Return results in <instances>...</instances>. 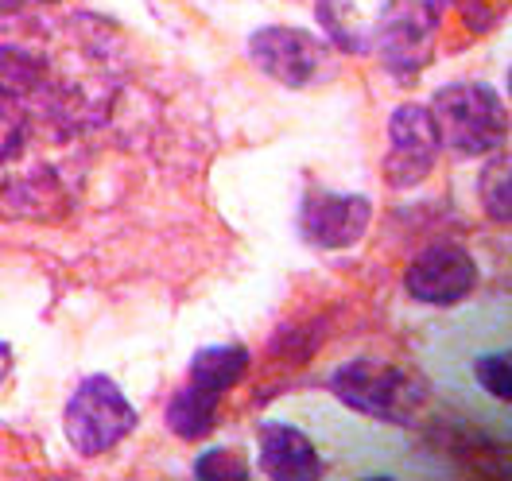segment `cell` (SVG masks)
<instances>
[{"label":"cell","instance_id":"obj_6","mask_svg":"<svg viewBox=\"0 0 512 481\" xmlns=\"http://www.w3.org/2000/svg\"><path fill=\"white\" fill-rule=\"evenodd\" d=\"M404 288L416 303L427 307H450L462 303L470 291L478 288V264L466 249L458 245H431L419 253L404 276Z\"/></svg>","mask_w":512,"mask_h":481},{"label":"cell","instance_id":"obj_17","mask_svg":"<svg viewBox=\"0 0 512 481\" xmlns=\"http://www.w3.org/2000/svg\"><path fill=\"white\" fill-rule=\"evenodd\" d=\"M8 369H12V350L0 342V385H4V377H8Z\"/></svg>","mask_w":512,"mask_h":481},{"label":"cell","instance_id":"obj_16","mask_svg":"<svg viewBox=\"0 0 512 481\" xmlns=\"http://www.w3.org/2000/svg\"><path fill=\"white\" fill-rule=\"evenodd\" d=\"M474 373H478V385L493 400H505L509 404V353L505 350L481 353L478 361H474Z\"/></svg>","mask_w":512,"mask_h":481},{"label":"cell","instance_id":"obj_4","mask_svg":"<svg viewBox=\"0 0 512 481\" xmlns=\"http://www.w3.org/2000/svg\"><path fill=\"white\" fill-rule=\"evenodd\" d=\"M439 8L435 0H384L377 16V47L392 78L412 82L435 55Z\"/></svg>","mask_w":512,"mask_h":481},{"label":"cell","instance_id":"obj_3","mask_svg":"<svg viewBox=\"0 0 512 481\" xmlns=\"http://www.w3.org/2000/svg\"><path fill=\"white\" fill-rule=\"evenodd\" d=\"M140 412L109 377H86L66 404V439L82 458L109 454L136 431Z\"/></svg>","mask_w":512,"mask_h":481},{"label":"cell","instance_id":"obj_9","mask_svg":"<svg viewBox=\"0 0 512 481\" xmlns=\"http://www.w3.org/2000/svg\"><path fill=\"white\" fill-rule=\"evenodd\" d=\"M260 466L276 481H315L322 478L319 447L291 423H264L260 427Z\"/></svg>","mask_w":512,"mask_h":481},{"label":"cell","instance_id":"obj_15","mask_svg":"<svg viewBox=\"0 0 512 481\" xmlns=\"http://www.w3.org/2000/svg\"><path fill=\"white\" fill-rule=\"evenodd\" d=\"M194 474L202 481H225V478H233V481H245V478H253V466L245 462V454L241 450H206L198 462H194Z\"/></svg>","mask_w":512,"mask_h":481},{"label":"cell","instance_id":"obj_2","mask_svg":"<svg viewBox=\"0 0 512 481\" xmlns=\"http://www.w3.org/2000/svg\"><path fill=\"white\" fill-rule=\"evenodd\" d=\"M330 388L353 412L396 423V427H408L416 419L419 404L427 400V385L419 373L392 361H373V357H357L350 365H342L330 377Z\"/></svg>","mask_w":512,"mask_h":481},{"label":"cell","instance_id":"obj_1","mask_svg":"<svg viewBox=\"0 0 512 481\" xmlns=\"http://www.w3.org/2000/svg\"><path fill=\"white\" fill-rule=\"evenodd\" d=\"M431 121L439 144L454 156H485L497 152L509 136V113L497 90L481 82H454L443 86L431 101Z\"/></svg>","mask_w":512,"mask_h":481},{"label":"cell","instance_id":"obj_13","mask_svg":"<svg viewBox=\"0 0 512 481\" xmlns=\"http://www.w3.org/2000/svg\"><path fill=\"white\" fill-rule=\"evenodd\" d=\"M353 16H357V8H353L350 0H319V20H322V28H326V35H330L342 51L361 55V51H365V39L353 28Z\"/></svg>","mask_w":512,"mask_h":481},{"label":"cell","instance_id":"obj_11","mask_svg":"<svg viewBox=\"0 0 512 481\" xmlns=\"http://www.w3.org/2000/svg\"><path fill=\"white\" fill-rule=\"evenodd\" d=\"M218 408H222V396L218 392H206L198 385L179 388L167 404V427L179 435V439H202L214 431L218 423Z\"/></svg>","mask_w":512,"mask_h":481},{"label":"cell","instance_id":"obj_5","mask_svg":"<svg viewBox=\"0 0 512 481\" xmlns=\"http://www.w3.org/2000/svg\"><path fill=\"white\" fill-rule=\"evenodd\" d=\"M388 136H392V148H388V156H384L388 187L404 191V187L423 183V179L435 171V160H439V152H443L435 121H431V109H423V105H400V109L392 113Z\"/></svg>","mask_w":512,"mask_h":481},{"label":"cell","instance_id":"obj_12","mask_svg":"<svg viewBox=\"0 0 512 481\" xmlns=\"http://www.w3.org/2000/svg\"><path fill=\"white\" fill-rule=\"evenodd\" d=\"M245 369H249V350L245 346H210V350L194 353L191 385L225 396L229 388H237Z\"/></svg>","mask_w":512,"mask_h":481},{"label":"cell","instance_id":"obj_8","mask_svg":"<svg viewBox=\"0 0 512 481\" xmlns=\"http://www.w3.org/2000/svg\"><path fill=\"white\" fill-rule=\"evenodd\" d=\"M373 218V202L365 194H330L319 191L303 206V237L319 249H350L365 237Z\"/></svg>","mask_w":512,"mask_h":481},{"label":"cell","instance_id":"obj_7","mask_svg":"<svg viewBox=\"0 0 512 481\" xmlns=\"http://www.w3.org/2000/svg\"><path fill=\"white\" fill-rule=\"evenodd\" d=\"M249 51H253V63L268 78L284 82L291 90L311 86L326 59V47L311 32H299V28H264L249 39Z\"/></svg>","mask_w":512,"mask_h":481},{"label":"cell","instance_id":"obj_18","mask_svg":"<svg viewBox=\"0 0 512 481\" xmlns=\"http://www.w3.org/2000/svg\"><path fill=\"white\" fill-rule=\"evenodd\" d=\"M16 4L24 8V4H59V0H16Z\"/></svg>","mask_w":512,"mask_h":481},{"label":"cell","instance_id":"obj_14","mask_svg":"<svg viewBox=\"0 0 512 481\" xmlns=\"http://www.w3.org/2000/svg\"><path fill=\"white\" fill-rule=\"evenodd\" d=\"M481 202H485V214L493 222L509 225V160L505 156H497L485 167V175H481Z\"/></svg>","mask_w":512,"mask_h":481},{"label":"cell","instance_id":"obj_10","mask_svg":"<svg viewBox=\"0 0 512 481\" xmlns=\"http://www.w3.org/2000/svg\"><path fill=\"white\" fill-rule=\"evenodd\" d=\"M431 439L439 443L443 454L470 462V470H474L478 478H509V458H505V450L497 447V443H489L478 427L435 419V423H431Z\"/></svg>","mask_w":512,"mask_h":481}]
</instances>
